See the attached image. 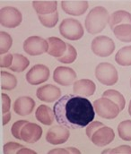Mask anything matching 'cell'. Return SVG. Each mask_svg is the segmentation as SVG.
I'll return each instance as SVG.
<instances>
[{
  "label": "cell",
  "instance_id": "23",
  "mask_svg": "<svg viewBox=\"0 0 131 154\" xmlns=\"http://www.w3.org/2000/svg\"><path fill=\"white\" fill-rule=\"evenodd\" d=\"M29 65H30V61L27 57H25L21 54H14L13 64L9 68L14 72L20 73L24 71L29 66Z\"/></svg>",
  "mask_w": 131,
  "mask_h": 154
},
{
  "label": "cell",
  "instance_id": "18",
  "mask_svg": "<svg viewBox=\"0 0 131 154\" xmlns=\"http://www.w3.org/2000/svg\"><path fill=\"white\" fill-rule=\"evenodd\" d=\"M48 43V54L54 57H61L67 50V44L60 38L56 37H49L47 39Z\"/></svg>",
  "mask_w": 131,
  "mask_h": 154
},
{
  "label": "cell",
  "instance_id": "7",
  "mask_svg": "<svg viewBox=\"0 0 131 154\" xmlns=\"http://www.w3.org/2000/svg\"><path fill=\"white\" fill-rule=\"evenodd\" d=\"M115 49L114 41L107 36H98L92 39V52L101 57H109L113 53Z\"/></svg>",
  "mask_w": 131,
  "mask_h": 154
},
{
  "label": "cell",
  "instance_id": "34",
  "mask_svg": "<svg viewBox=\"0 0 131 154\" xmlns=\"http://www.w3.org/2000/svg\"><path fill=\"white\" fill-rule=\"evenodd\" d=\"M104 126V125L101 122L95 121V122H91L86 127V135L88 136V138H92V134L101 127Z\"/></svg>",
  "mask_w": 131,
  "mask_h": 154
},
{
  "label": "cell",
  "instance_id": "16",
  "mask_svg": "<svg viewBox=\"0 0 131 154\" xmlns=\"http://www.w3.org/2000/svg\"><path fill=\"white\" fill-rule=\"evenodd\" d=\"M95 90H96L95 83L88 79H82L76 81L74 82V86H73L74 94L78 96H84V97L92 96L95 92Z\"/></svg>",
  "mask_w": 131,
  "mask_h": 154
},
{
  "label": "cell",
  "instance_id": "27",
  "mask_svg": "<svg viewBox=\"0 0 131 154\" xmlns=\"http://www.w3.org/2000/svg\"><path fill=\"white\" fill-rule=\"evenodd\" d=\"M4 153L14 154V153H35V152L32 150H28L24 148L23 145L15 143H9L4 146Z\"/></svg>",
  "mask_w": 131,
  "mask_h": 154
},
{
  "label": "cell",
  "instance_id": "15",
  "mask_svg": "<svg viewBox=\"0 0 131 154\" xmlns=\"http://www.w3.org/2000/svg\"><path fill=\"white\" fill-rule=\"evenodd\" d=\"M61 6L64 12L70 15H76L79 16L84 14L86 10L88 9V2L87 1H62L61 2Z\"/></svg>",
  "mask_w": 131,
  "mask_h": 154
},
{
  "label": "cell",
  "instance_id": "3",
  "mask_svg": "<svg viewBox=\"0 0 131 154\" xmlns=\"http://www.w3.org/2000/svg\"><path fill=\"white\" fill-rule=\"evenodd\" d=\"M59 32L64 38L70 40H78L84 36V28L76 19H64L59 25Z\"/></svg>",
  "mask_w": 131,
  "mask_h": 154
},
{
  "label": "cell",
  "instance_id": "39",
  "mask_svg": "<svg viewBox=\"0 0 131 154\" xmlns=\"http://www.w3.org/2000/svg\"><path fill=\"white\" fill-rule=\"evenodd\" d=\"M129 113L131 116V100L130 102H129Z\"/></svg>",
  "mask_w": 131,
  "mask_h": 154
},
{
  "label": "cell",
  "instance_id": "40",
  "mask_svg": "<svg viewBox=\"0 0 131 154\" xmlns=\"http://www.w3.org/2000/svg\"><path fill=\"white\" fill-rule=\"evenodd\" d=\"M130 85H131V80H130Z\"/></svg>",
  "mask_w": 131,
  "mask_h": 154
},
{
  "label": "cell",
  "instance_id": "38",
  "mask_svg": "<svg viewBox=\"0 0 131 154\" xmlns=\"http://www.w3.org/2000/svg\"><path fill=\"white\" fill-rule=\"evenodd\" d=\"M10 118H11V113L10 111L9 112H6V113H4L3 114V125H6L9 121H10Z\"/></svg>",
  "mask_w": 131,
  "mask_h": 154
},
{
  "label": "cell",
  "instance_id": "29",
  "mask_svg": "<svg viewBox=\"0 0 131 154\" xmlns=\"http://www.w3.org/2000/svg\"><path fill=\"white\" fill-rule=\"evenodd\" d=\"M76 57H77V52L76 50V48L72 45L67 44L66 53L61 57H58V60L63 64H71L76 59Z\"/></svg>",
  "mask_w": 131,
  "mask_h": 154
},
{
  "label": "cell",
  "instance_id": "26",
  "mask_svg": "<svg viewBox=\"0 0 131 154\" xmlns=\"http://www.w3.org/2000/svg\"><path fill=\"white\" fill-rule=\"evenodd\" d=\"M17 85V80L13 75L1 71V89L2 90H6V91H11L14 89Z\"/></svg>",
  "mask_w": 131,
  "mask_h": 154
},
{
  "label": "cell",
  "instance_id": "2",
  "mask_svg": "<svg viewBox=\"0 0 131 154\" xmlns=\"http://www.w3.org/2000/svg\"><path fill=\"white\" fill-rule=\"evenodd\" d=\"M110 15L108 11L102 6L92 8L86 19V28L90 34H97L102 32L109 23Z\"/></svg>",
  "mask_w": 131,
  "mask_h": 154
},
{
  "label": "cell",
  "instance_id": "8",
  "mask_svg": "<svg viewBox=\"0 0 131 154\" xmlns=\"http://www.w3.org/2000/svg\"><path fill=\"white\" fill-rule=\"evenodd\" d=\"M23 49L30 56H39L48 52V43L42 37L32 36L23 42Z\"/></svg>",
  "mask_w": 131,
  "mask_h": 154
},
{
  "label": "cell",
  "instance_id": "17",
  "mask_svg": "<svg viewBox=\"0 0 131 154\" xmlns=\"http://www.w3.org/2000/svg\"><path fill=\"white\" fill-rule=\"evenodd\" d=\"M35 107L34 100L30 97H20L14 104V111L19 116H27L31 114Z\"/></svg>",
  "mask_w": 131,
  "mask_h": 154
},
{
  "label": "cell",
  "instance_id": "12",
  "mask_svg": "<svg viewBox=\"0 0 131 154\" xmlns=\"http://www.w3.org/2000/svg\"><path fill=\"white\" fill-rule=\"evenodd\" d=\"M53 79L57 83L62 86H69L76 81V74L70 67L58 66L54 71Z\"/></svg>",
  "mask_w": 131,
  "mask_h": 154
},
{
  "label": "cell",
  "instance_id": "19",
  "mask_svg": "<svg viewBox=\"0 0 131 154\" xmlns=\"http://www.w3.org/2000/svg\"><path fill=\"white\" fill-rule=\"evenodd\" d=\"M128 23L131 24V14L124 10H119L111 14L109 19V24L111 29L113 31V29L120 24Z\"/></svg>",
  "mask_w": 131,
  "mask_h": 154
},
{
  "label": "cell",
  "instance_id": "33",
  "mask_svg": "<svg viewBox=\"0 0 131 154\" xmlns=\"http://www.w3.org/2000/svg\"><path fill=\"white\" fill-rule=\"evenodd\" d=\"M102 153H111V154H124L128 153L131 154V147L129 145H121V146H119L117 148H114V149H111V150H105L102 152Z\"/></svg>",
  "mask_w": 131,
  "mask_h": 154
},
{
  "label": "cell",
  "instance_id": "32",
  "mask_svg": "<svg viewBox=\"0 0 131 154\" xmlns=\"http://www.w3.org/2000/svg\"><path fill=\"white\" fill-rule=\"evenodd\" d=\"M28 121L26 120H19L15 123H14L12 128H11V132H12V134L14 138L18 139V140H22V137H21V130L22 128L23 127V125L27 123Z\"/></svg>",
  "mask_w": 131,
  "mask_h": 154
},
{
  "label": "cell",
  "instance_id": "22",
  "mask_svg": "<svg viewBox=\"0 0 131 154\" xmlns=\"http://www.w3.org/2000/svg\"><path fill=\"white\" fill-rule=\"evenodd\" d=\"M115 37L122 42H131V24L124 23L113 29Z\"/></svg>",
  "mask_w": 131,
  "mask_h": 154
},
{
  "label": "cell",
  "instance_id": "35",
  "mask_svg": "<svg viewBox=\"0 0 131 154\" xmlns=\"http://www.w3.org/2000/svg\"><path fill=\"white\" fill-rule=\"evenodd\" d=\"M14 60V55L12 54H6V55H1V60H0V66L1 68H7L10 67L13 64Z\"/></svg>",
  "mask_w": 131,
  "mask_h": 154
},
{
  "label": "cell",
  "instance_id": "11",
  "mask_svg": "<svg viewBox=\"0 0 131 154\" xmlns=\"http://www.w3.org/2000/svg\"><path fill=\"white\" fill-rule=\"evenodd\" d=\"M42 134V129L40 125L34 123L27 122L21 130L22 140L28 143H34L38 142Z\"/></svg>",
  "mask_w": 131,
  "mask_h": 154
},
{
  "label": "cell",
  "instance_id": "37",
  "mask_svg": "<svg viewBox=\"0 0 131 154\" xmlns=\"http://www.w3.org/2000/svg\"><path fill=\"white\" fill-rule=\"evenodd\" d=\"M48 153H76L79 154L80 152L76 148H57L52 151H49Z\"/></svg>",
  "mask_w": 131,
  "mask_h": 154
},
{
  "label": "cell",
  "instance_id": "5",
  "mask_svg": "<svg viewBox=\"0 0 131 154\" xmlns=\"http://www.w3.org/2000/svg\"><path fill=\"white\" fill-rule=\"evenodd\" d=\"M95 77L101 83L107 86L114 85L119 80L117 69L110 63L99 64L95 69Z\"/></svg>",
  "mask_w": 131,
  "mask_h": 154
},
{
  "label": "cell",
  "instance_id": "4",
  "mask_svg": "<svg viewBox=\"0 0 131 154\" xmlns=\"http://www.w3.org/2000/svg\"><path fill=\"white\" fill-rule=\"evenodd\" d=\"M93 108L97 115L102 118L113 119L120 114L119 106L108 98H101L93 102Z\"/></svg>",
  "mask_w": 131,
  "mask_h": 154
},
{
  "label": "cell",
  "instance_id": "30",
  "mask_svg": "<svg viewBox=\"0 0 131 154\" xmlns=\"http://www.w3.org/2000/svg\"><path fill=\"white\" fill-rule=\"evenodd\" d=\"M42 24L47 28H53L58 21V13L55 12L47 15H39Z\"/></svg>",
  "mask_w": 131,
  "mask_h": 154
},
{
  "label": "cell",
  "instance_id": "1",
  "mask_svg": "<svg viewBox=\"0 0 131 154\" xmlns=\"http://www.w3.org/2000/svg\"><path fill=\"white\" fill-rule=\"evenodd\" d=\"M53 112L58 125L70 129L87 126L95 116L94 108L90 100L75 94L65 95L58 100Z\"/></svg>",
  "mask_w": 131,
  "mask_h": 154
},
{
  "label": "cell",
  "instance_id": "14",
  "mask_svg": "<svg viewBox=\"0 0 131 154\" xmlns=\"http://www.w3.org/2000/svg\"><path fill=\"white\" fill-rule=\"evenodd\" d=\"M37 98L44 102H53L60 99L61 91L58 87L52 84H46L40 87L36 92Z\"/></svg>",
  "mask_w": 131,
  "mask_h": 154
},
{
  "label": "cell",
  "instance_id": "25",
  "mask_svg": "<svg viewBox=\"0 0 131 154\" xmlns=\"http://www.w3.org/2000/svg\"><path fill=\"white\" fill-rule=\"evenodd\" d=\"M103 97L108 98L111 100H112L113 102H115L119 106L120 111L124 109L125 105H126V100H125L123 95L120 92H119V91H117L115 90H107L103 93Z\"/></svg>",
  "mask_w": 131,
  "mask_h": 154
},
{
  "label": "cell",
  "instance_id": "21",
  "mask_svg": "<svg viewBox=\"0 0 131 154\" xmlns=\"http://www.w3.org/2000/svg\"><path fill=\"white\" fill-rule=\"evenodd\" d=\"M35 116L37 120H39L42 124L46 125H52L55 119L53 110L46 105H41L38 107L36 113H35Z\"/></svg>",
  "mask_w": 131,
  "mask_h": 154
},
{
  "label": "cell",
  "instance_id": "36",
  "mask_svg": "<svg viewBox=\"0 0 131 154\" xmlns=\"http://www.w3.org/2000/svg\"><path fill=\"white\" fill-rule=\"evenodd\" d=\"M1 99H2V111H3V114L6 113V112H9L10 107H11V100H10L9 96L3 93L1 95Z\"/></svg>",
  "mask_w": 131,
  "mask_h": 154
},
{
  "label": "cell",
  "instance_id": "10",
  "mask_svg": "<svg viewBox=\"0 0 131 154\" xmlns=\"http://www.w3.org/2000/svg\"><path fill=\"white\" fill-rule=\"evenodd\" d=\"M49 77V70L44 65H36L26 74V80L32 85L45 82Z\"/></svg>",
  "mask_w": 131,
  "mask_h": 154
},
{
  "label": "cell",
  "instance_id": "13",
  "mask_svg": "<svg viewBox=\"0 0 131 154\" xmlns=\"http://www.w3.org/2000/svg\"><path fill=\"white\" fill-rule=\"evenodd\" d=\"M115 137L114 131L112 128L108 127V126H102L99 128L92 136L91 140L93 144L102 147L107 144H110Z\"/></svg>",
  "mask_w": 131,
  "mask_h": 154
},
{
  "label": "cell",
  "instance_id": "6",
  "mask_svg": "<svg viewBox=\"0 0 131 154\" xmlns=\"http://www.w3.org/2000/svg\"><path fill=\"white\" fill-rule=\"evenodd\" d=\"M22 20L23 15L15 7L5 6L0 11V23L3 27L15 28L20 25Z\"/></svg>",
  "mask_w": 131,
  "mask_h": 154
},
{
  "label": "cell",
  "instance_id": "28",
  "mask_svg": "<svg viewBox=\"0 0 131 154\" xmlns=\"http://www.w3.org/2000/svg\"><path fill=\"white\" fill-rule=\"evenodd\" d=\"M120 137L124 141H131V120L122 121L118 126Z\"/></svg>",
  "mask_w": 131,
  "mask_h": 154
},
{
  "label": "cell",
  "instance_id": "31",
  "mask_svg": "<svg viewBox=\"0 0 131 154\" xmlns=\"http://www.w3.org/2000/svg\"><path fill=\"white\" fill-rule=\"evenodd\" d=\"M0 38H1V46H0V54L4 55L6 53L10 48L12 47L13 44V39L12 37L6 33L5 32H0Z\"/></svg>",
  "mask_w": 131,
  "mask_h": 154
},
{
  "label": "cell",
  "instance_id": "24",
  "mask_svg": "<svg viewBox=\"0 0 131 154\" xmlns=\"http://www.w3.org/2000/svg\"><path fill=\"white\" fill-rule=\"evenodd\" d=\"M115 61L120 66H131V46H127L120 48L115 56Z\"/></svg>",
  "mask_w": 131,
  "mask_h": 154
},
{
  "label": "cell",
  "instance_id": "20",
  "mask_svg": "<svg viewBox=\"0 0 131 154\" xmlns=\"http://www.w3.org/2000/svg\"><path fill=\"white\" fill-rule=\"evenodd\" d=\"M33 8L39 15H47L57 12V1H33Z\"/></svg>",
  "mask_w": 131,
  "mask_h": 154
},
{
  "label": "cell",
  "instance_id": "9",
  "mask_svg": "<svg viewBox=\"0 0 131 154\" xmlns=\"http://www.w3.org/2000/svg\"><path fill=\"white\" fill-rule=\"evenodd\" d=\"M70 133L67 127L64 125H54L50 127L47 133L46 140L48 143L58 145L66 143L69 138Z\"/></svg>",
  "mask_w": 131,
  "mask_h": 154
}]
</instances>
